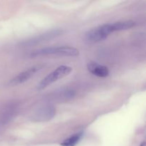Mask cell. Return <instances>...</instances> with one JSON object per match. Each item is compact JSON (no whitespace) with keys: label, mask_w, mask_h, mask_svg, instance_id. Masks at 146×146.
I'll return each instance as SVG.
<instances>
[{"label":"cell","mask_w":146,"mask_h":146,"mask_svg":"<svg viewBox=\"0 0 146 146\" xmlns=\"http://www.w3.org/2000/svg\"><path fill=\"white\" fill-rule=\"evenodd\" d=\"M79 54L78 49L74 47L68 46H56L48 47L34 51L31 54V57L40 56H76Z\"/></svg>","instance_id":"obj_1"},{"label":"cell","mask_w":146,"mask_h":146,"mask_svg":"<svg viewBox=\"0 0 146 146\" xmlns=\"http://www.w3.org/2000/svg\"><path fill=\"white\" fill-rule=\"evenodd\" d=\"M87 68L94 76L98 77L105 78L109 75V70L108 67L104 65L95 62V61H90L87 64Z\"/></svg>","instance_id":"obj_5"},{"label":"cell","mask_w":146,"mask_h":146,"mask_svg":"<svg viewBox=\"0 0 146 146\" xmlns=\"http://www.w3.org/2000/svg\"><path fill=\"white\" fill-rule=\"evenodd\" d=\"M114 23L107 24L90 30L86 34V39L91 43H96L105 40L111 33L115 32Z\"/></svg>","instance_id":"obj_2"},{"label":"cell","mask_w":146,"mask_h":146,"mask_svg":"<svg viewBox=\"0 0 146 146\" xmlns=\"http://www.w3.org/2000/svg\"><path fill=\"white\" fill-rule=\"evenodd\" d=\"M43 68L42 65H36L34 66L31 67V68H28L27 70H25L23 72L19 74L17 76L12 78L10 82V85L11 86H17L19 84H21L23 83L26 82L28 81L29 79L34 76L36 72L41 69Z\"/></svg>","instance_id":"obj_4"},{"label":"cell","mask_w":146,"mask_h":146,"mask_svg":"<svg viewBox=\"0 0 146 146\" xmlns=\"http://www.w3.org/2000/svg\"><path fill=\"white\" fill-rule=\"evenodd\" d=\"M83 136V133H77L71 135L69 138H66L65 141H63L62 143L61 144V146H76L77 145L81 138Z\"/></svg>","instance_id":"obj_6"},{"label":"cell","mask_w":146,"mask_h":146,"mask_svg":"<svg viewBox=\"0 0 146 146\" xmlns=\"http://www.w3.org/2000/svg\"><path fill=\"white\" fill-rule=\"evenodd\" d=\"M72 71V68L68 66H61L47 75L38 85V90H43L56 81L68 76Z\"/></svg>","instance_id":"obj_3"}]
</instances>
